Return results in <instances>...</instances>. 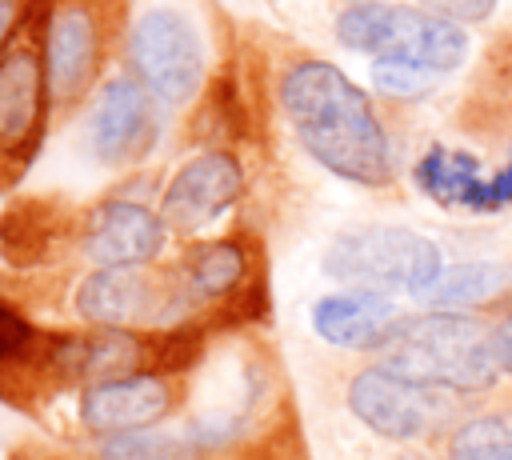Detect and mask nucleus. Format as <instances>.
Wrapping results in <instances>:
<instances>
[{"mask_svg":"<svg viewBox=\"0 0 512 460\" xmlns=\"http://www.w3.org/2000/svg\"><path fill=\"white\" fill-rule=\"evenodd\" d=\"M220 332L172 328V332H128V328H72L40 324L0 296V396L12 408L36 412L68 392L140 376V372H188L204 360Z\"/></svg>","mask_w":512,"mask_h":460,"instance_id":"1","label":"nucleus"},{"mask_svg":"<svg viewBox=\"0 0 512 460\" xmlns=\"http://www.w3.org/2000/svg\"><path fill=\"white\" fill-rule=\"evenodd\" d=\"M272 104L288 132L328 176L364 192H392L400 180L396 140L376 100L332 60L288 48L272 68Z\"/></svg>","mask_w":512,"mask_h":460,"instance_id":"2","label":"nucleus"},{"mask_svg":"<svg viewBox=\"0 0 512 460\" xmlns=\"http://www.w3.org/2000/svg\"><path fill=\"white\" fill-rule=\"evenodd\" d=\"M24 316L40 324L72 328H128L172 332L196 328L180 296L172 260L140 268H48L16 272L12 292H0Z\"/></svg>","mask_w":512,"mask_h":460,"instance_id":"3","label":"nucleus"},{"mask_svg":"<svg viewBox=\"0 0 512 460\" xmlns=\"http://www.w3.org/2000/svg\"><path fill=\"white\" fill-rule=\"evenodd\" d=\"M168 260L196 328L240 332L268 324V248L252 224L180 244Z\"/></svg>","mask_w":512,"mask_h":460,"instance_id":"4","label":"nucleus"},{"mask_svg":"<svg viewBox=\"0 0 512 460\" xmlns=\"http://www.w3.org/2000/svg\"><path fill=\"white\" fill-rule=\"evenodd\" d=\"M372 360L412 384L440 388L460 400H484L504 388L488 316L476 312H404V320Z\"/></svg>","mask_w":512,"mask_h":460,"instance_id":"5","label":"nucleus"},{"mask_svg":"<svg viewBox=\"0 0 512 460\" xmlns=\"http://www.w3.org/2000/svg\"><path fill=\"white\" fill-rule=\"evenodd\" d=\"M44 68L56 120H72L108 80L116 48H124L132 0H40Z\"/></svg>","mask_w":512,"mask_h":460,"instance_id":"6","label":"nucleus"},{"mask_svg":"<svg viewBox=\"0 0 512 460\" xmlns=\"http://www.w3.org/2000/svg\"><path fill=\"white\" fill-rule=\"evenodd\" d=\"M192 396V368L188 372H140L104 380L60 400H48L32 416L48 424L60 444H88L128 432H148L176 424Z\"/></svg>","mask_w":512,"mask_h":460,"instance_id":"7","label":"nucleus"},{"mask_svg":"<svg viewBox=\"0 0 512 460\" xmlns=\"http://www.w3.org/2000/svg\"><path fill=\"white\" fill-rule=\"evenodd\" d=\"M124 64L164 108L196 104L212 64L196 8L188 0H132Z\"/></svg>","mask_w":512,"mask_h":460,"instance_id":"8","label":"nucleus"},{"mask_svg":"<svg viewBox=\"0 0 512 460\" xmlns=\"http://www.w3.org/2000/svg\"><path fill=\"white\" fill-rule=\"evenodd\" d=\"M332 36L372 64H408L432 76L456 72L472 48L464 24L396 0H348L332 16Z\"/></svg>","mask_w":512,"mask_h":460,"instance_id":"9","label":"nucleus"},{"mask_svg":"<svg viewBox=\"0 0 512 460\" xmlns=\"http://www.w3.org/2000/svg\"><path fill=\"white\" fill-rule=\"evenodd\" d=\"M340 404L368 436L396 452H424L468 408V400L412 384L372 356L340 372Z\"/></svg>","mask_w":512,"mask_h":460,"instance_id":"10","label":"nucleus"},{"mask_svg":"<svg viewBox=\"0 0 512 460\" xmlns=\"http://www.w3.org/2000/svg\"><path fill=\"white\" fill-rule=\"evenodd\" d=\"M440 268V244L404 224H348L328 240L320 256V272L336 288H364L392 300H416L440 276Z\"/></svg>","mask_w":512,"mask_h":460,"instance_id":"11","label":"nucleus"},{"mask_svg":"<svg viewBox=\"0 0 512 460\" xmlns=\"http://www.w3.org/2000/svg\"><path fill=\"white\" fill-rule=\"evenodd\" d=\"M52 92L44 68V16L32 0L28 20L0 56V188H12L40 156L52 128Z\"/></svg>","mask_w":512,"mask_h":460,"instance_id":"12","label":"nucleus"},{"mask_svg":"<svg viewBox=\"0 0 512 460\" xmlns=\"http://www.w3.org/2000/svg\"><path fill=\"white\" fill-rule=\"evenodd\" d=\"M248 192V164L228 144H204L188 152L160 184L156 212L176 244L212 236V228L240 208Z\"/></svg>","mask_w":512,"mask_h":460,"instance_id":"13","label":"nucleus"},{"mask_svg":"<svg viewBox=\"0 0 512 460\" xmlns=\"http://www.w3.org/2000/svg\"><path fill=\"white\" fill-rule=\"evenodd\" d=\"M160 100L124 68L84 104V148L108 172H132L148 160L160 140Z\"/></svg>","mask_w":512,"mask_h":460,"instance_id":"14","label":"nucleus"},{"mask_svg":"<svg viewBox=\"0 0 512 460\" xmlns=\"http://www.w3.org/2000/svg\"><path fill=\"white\" fill-rule=\"evenodd\" d=\"M412 184L440 208L496 216L512 208V152L496 168H488L480 152L432 140L412 160Z\"/></svg>","mask_w":512,"mask_h":460,"instance_id":"15","label":"nucleus"},{"mask_svg":"<svg viewBox=\"0 0 512 460\" xmlns=\"http://www.w3.org/2000/svg\"><path fill=\"white\" fill-rule=\"evenodd\" d=\"M404 320L400 300L364 292V288H328L308 308V328L320 344H328L340 356H376L396 324Z\"/></svg>","mask_w":512,"mask_h":460,"instance_id":"16","label":"nucleus"},{"mask_svg":"<svg viewBox=\"0 0 512 460\" xmlns=\"http://www.w3.org/2000/svg\"><path fill=\"white\" fill-rule=\"evenodd\" d=\"M424 460H512V384L468 408L424 448Z\"/></svg>","mask_w":512,"mask_h":460,"instance_id":"17","label":"nucleus"},{"mask_svg":"<svg viewBox=\"0 0 512 460\" xmlns=\"http://www.w3.org/2000/svg\"><path fill=\"white\" fill-rule=\"evenodd\" d=\"M508 296H512V264H504V260H460V264H444L440 276L416 296V304L432 308V312L488 316Z\"/></svg>","mask_w":512,"mask_h":460,"instance_id":"18","label":"nucleus"},{"mask_svg":"<svg viewBox=\"0 0 512 460\" xmlns=\"http://www.w3.org/2000/svg\"><path fill=\"white\" fill-rule=\"evenodd\" d=\"M60 448L72 460H220V456L204 452L200 444H192L176 424L128 432V436H108V440H88V444H60Z\"/></svg>","mask_w":512,"mask_h":460,"instance_id":"19","label":"nucleus"},{"mask_svg":"<svg viewBox=\"0 0 512 460\" xmlns=\"http://www.w3.org/2000/svg\"><path fill=\"white\" fill-rule=\"evenodd\" d=\"M372 76V88L392 100V104H412V100H424L428 88H432V72H420V68H408V64H372L368 68Z\"/></svg>","mask_w":512,"mask_h":460,"instance_id":"20","label":"nucleus"},{"mask_svg":"<svg viewBox=\"0 0 512 460\" xmlns=\"http://www.w3.org/2000/svg\"><path fill=\"white\" fill-rule=\"evenodd\" d=\"M416 4L436 12V16H444V20H452V24L468 28V24H484L496 12L500 0H416Z\"/></svg>","mask_w":512,"mask_h":460,"instance_id":"21","label":"nucleus"},{"mask_svg":"<svg viewBox=\"0 0 512 460\" xmlns=\"http://www.w3.org/2000/svg\"><path fill=\"white\" fill-rule=\"evenodd\" d=\"M488 328H492V348H496L500 376H504V384H512V296L488 312Z\"/></svg>","mask_w":512,"mask_h":460,"instance_id":"22","label":"nucleus"},{"mask_svg":"<svg viewBox=\"0 0 512 460\" xmlns=\"http://www.w3.org/2000/svg\"><path fill=\"white\" fill-rule=\"evenodd\" d=\"M28 12H32V0H0V56L16 40V32L28 20Z\"/></svg>","mask_w":512,"mask_h":460,"instance_id":"23","label":"nucleus"},{"mask_svg":"<svg viewBox=\"0 0 512 460\" xmlns=\"http://www.w3.org/2000/svg\"><path fill=\"white\" fill-rule=\"evenodd\" d=\"M288 460H308V452H304V456H288Z\"/></svg>","mask_w":512,"mask_h":460,"instance_id":"24","label":"nucleus"}]
</instances>
